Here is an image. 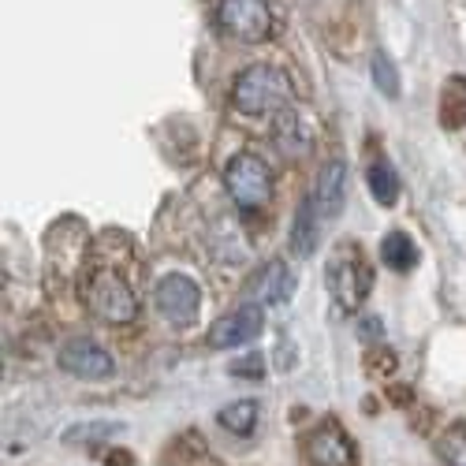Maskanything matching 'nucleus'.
Masks as SVG:
<instances>
[{
	"label": "nucleus",
	"instance_id": "nucleus-18",
	"mask_svg": "<svg viewBox=\"0 0 466 466\" xmlns=\"http://www.w3.org/2000/svg\"><path fill=\"white\" fill-rule=\"evenodd\" d=\"M433 448L444 466H466V418H455L451 425H444V433L437 437Z\"/></svg>",
	"mask_w": 466,
	"mask_h": 466
},
{
	"label": "nucleus",
	"instance_id": "nucleus-14",
	"mask_svg": "<svg viewBox=\"0 0 466 466\" xmlns=\"http://www.w3.org/2000/svg\"><path fill=\"white\" fill-rule=\"evenodd\" d=\"M437 120H441L444 131L466 127V75H448V79H444Z\"/></svg>",
	"mask_w": 466,
	"mask_h": 466
},
{
	"label": "nucleus",
	"instance_id": "nucleus-16",
	"mask_svg": "<svg viewBox=\"0 0 466 466\" xmlns=\"http://www.w3.org/2000/svg\"><path fill=\"white\" fill-rule=\"evenodd\" d=\"M380 261L392 268V273H410V268L418 265V247H414V239L407 236V231L392 228V231H388V236L380 239Z\"/></svg>",
	"mask_w": 466,
	"mask_h": 466
},
{
	"label": "nucleus",
	"instance_id": "nucleus-6",
	"mask_svg": "<svg viewBox=\"0 0 466 466\" xmlns=\"http://www.w3.org/2000/svg\"><path fill=\"white\" fill-rule=\"evenodd\" d=\"M153 302H157V314L176 325L187 329L198 321V309H202V288L194 284L187 273H165L157 280V291H153Z\"/></svg>",
	"mask_w": 466,
	"mask_h": 466
},
{
	"label": "nucleus",
	"instance_id": "nucleus-10",
	"mask_svg": "<svg viewBox=\"0 0 466 466\" xmlns=\"http://www.w3.org/2000/svg\"><path fill=\"white\" fill-rule=\"evenodd\" d=\"M295 291V277L284 261H265L258 265L254 273L247 277L243 284V299L254 302V306H277V302H288Z\"/></svg>",
	"mask_w": 466,
	"mask_h": 466
},
{
	"label": "nucleus",
	"instance_id": "nucleus-24",
	"mask_svg": "<svg viewBox=\"0 0 466 466\" xmlns=\"http://www.w3.org/2000/svg\"><path fill=\"white\" fill-rule=\"evenodd\" d=\"M384 400L392 407H414V384H384Z\"/></svg>",
	"mask_w": 466,
	"mask_h": 466
},
{
	"label": "nucleus",
	"instance_id": "nucleus-1",
	"mask_svg": "<svg viewBox=\"0 0 466 466\" xmlns=\"http://www.w3.org/2000/svg\"><path fill=\"white\" fill-rule=\"evenodd\" d=\"M325 280H329V295H332L339 314H355V309L366 302V295L373 291V265L366 261L359 243L343 239L329 258Z\"/></svg>",
	"mask_w": 466,
	"mask_h": 466
},
{
	"label": "nucleus",
	"instance_id": "nucleus-19",
	"mask_svg": "<svg viewBox=\"0 0 466 466\" xmlns=\"http://www.w3.org/2000/svg\"><path fill=\"white\" fill-rule=\"evenodd\" d=\"M202 455H206V441L194 433V430H187V433H179V437L165 448L161 466H183V462H194V459H202Z\"/></svg>",
	"mask_w": 466,
	"mask_h": 466
},
{
	"label": "nucleus",
	"instance_id": "nucleus-3",
	"mask_svg": "<svg viewBox=\"0 0 466 466\" xmlns=\"http://www.w3.org/2000/svg\"><path fill=\"white\" fill-rule=\"evenodd\" d=\"M224 187L231 198H236V206L261 209L273 198V172H268V165L258 153L239 149L236 157H228V165H224Z\"/></svg>",
	"mask_w": 466,
	"mask_h": 466
},
{
	"label": "nucleus",
	"instance_id": "nucleus-5",
	"mask_svg": "<svg viewBox=\"0 0 466 466\" xmlns=\"http://www.w3.org/2000/svg\"><path fill=\"white\" fill-rule=\"evenodd\" d=\"M302 455L309 466H359V448L336 418L318 421L302 437Z\"/></svg>",
	"mask_w": 466,
	"mask_h": 466
},
{
	"label": "nucleus",
	"instance_id": "nucleus-20",
	"mask_svg": "<svg viewBox=\"0 0 466 466\" xmlns=\"http://www.w3.org/2000/svg\"><path fill=\"white\" fill-rule=\"evenodd\" d=\"M370 75H373V86L384 94V97H400V86H403V79H400V67H396V60L388 56V53H373V60H370Z\"/></svg>",
	"mask_w": 466,
	"mask_h": 466
},
{
	"label": "nucleus",
	"instance_id": "nucleus-9",
	"mask_svg": "<svg viewBox=\"0 0 466 466\" xmlns=\"http://www.w3.org/2000/svg\"><path fill=\"white\" fill-rule=\"evenodd\" d=\"M56 362H60L64 373L79 377V380H105V377L116 373L112 355L105 351L101 343H94V339H67V343L60 347Z\"/></svg>",
	"mask_w": 466,
	"mask_h": 466
},
{
	"label": "nucleus",
	"instance_id": "nucleus-13",
	"mask_svg": "<svg viewBox=\"0 0 466 466\" xmlns=\"http://www.w3.org/2000/svg\"><path fill=\"white\" fill-rule=\"evenodd\" d=\"M273 142L280 146V153H288V157H306L309 146H314V135H309V127L299 112H280L273 120Z\"/></svg>",
	"mask_w": 466,
	"mask_h": 466
},
{
	"label": "nucleus",
	"instance_id": "nucleus-27",
	"mask_svg": "<svg viewBox=\"0 0 466 466\" xmlns=\"http://www.w3.org/2000/svg\"><path fill=\"white\" fill-rule=\"evenodd\" d=\"M433 418H437V410H421V414H418V421L410 418V425H414L418 433H430V430H433Z\"/></svg>",
	"mask_w": 466,
	"mask_h": 466
},
{
	"label": "nucleus",
	"instance_id": "nucleus-11",
	"mask_svg": "<svg viewBox=\"0 0 466 466\" xmlns=\"http://www.w3.org/2000/svg\"><path fill=\"white\" fill-rule=\"evenodd\" d=\"M314 202H318L321 217H339L343 213V206H347V161L343 157H332L321 168L318 187H314Z\"/></svg>",
	"mask_w": 466,
	"mask_h": 466
},
{
	"label": "nucleus",
	"instance_id": "nucleus-2",
	"mask_svg": "<svg viewBox=\"0 0 466 466\" xmlns=\"http://www.w3.org/2000/svg\"><path fill=\"white\" fill-rule=\"evenodd\" d=\"M291 97V83L288 75L273 64H250L236 75V86H231V105L236 112L250 116V120H261V116H273L288 105Z\"/></svg>",
	"mask_w": 466,
	"mask_h": 466
},
{
	"label": "nucleus",
	"instance_id": "nucleus-25",
	"mask_svg": "<svg viewBox=\"0 0 466 466\" xmlns=\"http://www.w3.org/2000/svg\"><path fill=\"white\" fill-rule=\"evenodd\" d=\"M359 332H362V339H380L384 336V325H380V318H366L359 325Z\"/></svg>",
	"mask_w": 466,
	"mask_h": 466
},
{
	"label": "nucleus",
	"instance_id": "nucleus-21",
	"mask_svg": "<svg viewBox=\"0 0 466 466\" xmlns=\"http://www.w3.org/2000/svg\"><path fill=\"white\" fill-rule=\"evenodd\" d=\"M124 425L120 421H83V425H71V430L64 433V444H101L108 437H116Z\"/></svg>",
	"mask_w": 466,
	"mask_h": 466
},
{
	"label": "nucleus",
	"instance_id": "nucleus-12",
	"mask_svg": "<svg viewBox=\"0 0 466 466\" xmlns=\"http://www.w3.org/2000/svg\"><path fill=\"white\" fill-rule=\"evenodd\" d=\"M318 202L314 198H302L295 217H291V231H288V247L295 258H309L318 250V231H321V220H318Z\"/></svg>",
	"mask_w": 466,
	"mask_h": 466
},
{
	"label": "nucleus",
	"instance_id": "nucleus-22",
	"mask_svg": "<svg viewBox=\"0 0 466 466\" xmlns=\"http://www.w3.org/2000/svg\"><path fill=\"white\" fill-rule=\"evenodd\" d=\"M362 370L370 373V377H392L396 370H400V359H396V351L392 347H370V351L362 355Z\"/></svg>",
	"mask_w": 466,
	"mask_h": 466
},
{
	"label": "nucleus",
	"instance_id": "nucleus-7",
	"mask_svg": "<svg viewBox=\"0 0 466 466\" xmlns=\"http://www.w3.org/2000/svg\"><path fill=\"white\" fill-rule=\"evenodd\" d=\"M90 309L108 321V325H131L138 318V299L131 295V288L124 284V277H116V273H97L90 280Z\"/></svg>",
	"mask_w": 466,
	"mask_h": 466
},
{
	"label": "nucleus",
	"instance_id": "nucleus-15",
	"mask_svg": "<svg viewBox=\"0 0 466 466\" xmlns=\"http://www.w3.org/2000/svg\"><path fill=\"white\" fill-rule=\"evenodd\" d=\"M366 187H370V194H373V202L380 206V209H392L396 202H400V176H396V168H392V161H384V157H377L370 168H366Z\"/></svg>",
	"mask_w": 466,
	"mask_h": 466
},
{
	"label": "nucleus",
	"instance_id": "nucleus-23",
	"mask_svg": "<svg viewBox=\"0 0 466 466\" xmlns=\"http://www.w3.org/2000/svg\"><path fill=\"white\" fill-rule=\"evenodd\" d=\"M231 377H247V380H261L265 377V355H243L228 366Z\"/></svg>",
	"mask_w": 466,
	"mask_h": 466
},
{
	"label": "nucleus",
	"instance_id": "nucleus-17",
	"mask_svg": "<svg viewBox=\"0 0 466 466\" xmlns=\"http://www.w3.org/2000/svg\"><path fill=\"white\" fill-rule=\"evenodd\" d=\"M258 418H261V407H258V400H236V403L220 407V414H217L220 430L236 433V437H250V433L258 430Z\"/></svg>",
	"mask_w": 466,
	"mask_h": 466
},
{
	"label": "nucleus",
	"instance_id": "nucleus-8",
	"mask_svg": "<svg viewBox=\"0 0 466 466\" xmlns=\"http://www.w3.org/2000/svg\"><path fill=\"white\" fill-rule=\"evenodd\" d=\"M265 325V309L254 306V302H243L236 306L231 314H224L220 321L209 325V336L206 343L213 347V351H228V347H239V343H250Z\"/></svg>",
	"mask_w": 466,
	"mask_h": 466
},
{
	"label": "nucleus",
	"instance_id": "nucleus-26",
	"mask_svg": "<svg viewBox=\"0 0 466 466\" xmlns=\"http://www.w3.org/2000/svg\"><path fill=\"white\" fill-rule=\"evenodd\" d=\"M105 466H135V459H131V451H124V448H112V451L105 455Z\"/></svg>",
	"mask_w": 466,
	"mask_h": 466
},
{
	"label": "nucleus",
	"instance_id": "nucleus-4",
	"mask_svg": "<svg viewBox=\"0 0 466 466\" xmlns=\"http://www.w3.org/2000/svg\"><path fill=\"white\" fill-rule=\"evenodd\" d=\"M217 23L228 37H236L243 46H261L277 34V15L265 0H220Z\"/></svg>",
	"mask_w": 466,
	"mask_h": 466
}]
</instances>
